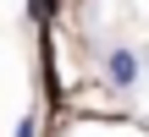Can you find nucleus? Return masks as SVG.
I'll return each instance as SVG.
<instances>
[{
  "mask_svg": "<svg viewBox=\"0 0 149 137\" xmlns=\"http://www.w3.org/2000/svg\"><path fill=\"white\" fill-rule=\"evenodd\" d=\"M138 71H144V66H138L133 49H111V55H105V77H111V88H133Z\"/></svg>",
  "mask_w": 149,
  "mask_h": 137,
  "instance_id": "nucleus-1",
  "label": "nucleus"
},
{
  "mask_svg": "<svg viewBox=\"0 0 149 137\" xmlns=\"http://www.w3.org/2000/svg\"><path fill=\"white\" fill-rule=\"evenodd\" d=\"M17 137H33V121H22V126H17Z\"/></svg>",
  "mask_w": 149,
  "mask_h": 137,
  "instance_id": "nucleus-2",
  "label": "nucleus"
}]
</instances>
